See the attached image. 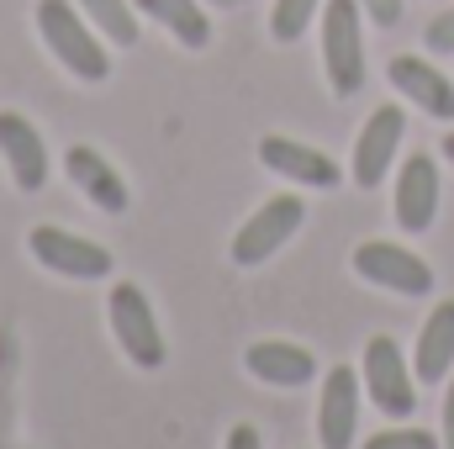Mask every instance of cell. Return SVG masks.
I'll return each instance as SVG.
<instances>
[{
  "instance_id": "6da1fadb",
  "label": "cell",
  "mask_w": 454,
  "mask_h": 449,
  "mask_svg": "<svg viewBox=\"0 0 454 449\" xmlns=\"http://www.w3.org/2000/svg\"><path fill=\"white\" fill-rule=\"evenodd\" d=\"M37 37L48 43V53L80 80V85H106L112 80V48L106 37L90 27V16L74 0H37Z\"/></svg>"
},
{
  "instance_id": "7a4b0ae2",
  "label": "cell",
  "mask_w": 454,
  "mask_h": 449,
  "mask_svg": "<svg viewBox=\"0 0 454 449\" xmlns=\"http://www.w3.org/2000/svg\"><path fill=\"white\" fill-rule=\"evenodd\" d=\"M348 270L396 302H434L439 296V270L402 238H359L348 254Z\"/></svg>"
},
{
  "instance_id": "3957f363",
  "label": "cell",
  "mask_w": 454,
  "mask_h": 449,
  "mask_svg": "<svg viewBox=\"0 0 454 449\" xmlns=\"http://www.w3.org/2000/svg\"><path fill=\"white\" fill-rule=\"evenodd\" d=\"M359 386H364V402L386 418V423H402V418H418V370H412V354L396 334H370L359 349Z\"/></svg>"
},
{
  "instance_id": "277c9868",
  "label": "cell",
  "mask_w": 454,
  "mask_h": 449,
  "mask_svg": "<svg viewBox=\"0 0 454 449\" xmlns=\"http://www.w3.org/2000/svg\"><path fill=\"white\" fill-rule=\"evenodd\" d=\"M317 48H323V80L333 101H354L370 80V53H364V11L359 0H323L317 16Z\"/></svg>"
},
{
  "instance_id": "5b68a950",
  "label": "cell",
  "mask_w": 454,
  "mask_h": 449,
  "mask_svg": "<svg viewBox=\"0 0 454 449\" xmlns=\"http://www.w3.org/2000/svg\"><path fill=\"white\" fill-rule=\"evenodd\" d=\"M106 328H112V343L121 349V359L132 370H164L169 338H164L153 296L137 280H112V291H106Z\"/></svg>"
},
{
  "instance_id": "8992f818",
  "label": "cell",
  "mask_w": 454,
  "mask_h": 449,
  "mask_svg": "<svg viewBox=\"0 0 454 449\" xmlns=\"http://www.w3.org/2000/svg\"><path fill=\"white\" fill-rule=\"evenodd\" d=\"M402 148H407V106L402 101H380L375 112L359 122L354 132V148H348V180L354 191H380L396 164H402Z\"/></svg>"
},
{
  "instance_id": "52a82bcc",
  "label": "cell",
  "mask_w": 454,
  "mask_h": 449,
  "mask_svg": "<svg viewBox=\"0 0 454 449\" xmlns=\"http://www.w3.org/2000/svg\"><path fill=\"white\" fill-rule=\"evenodd\" d=\"M307 227V201L286 185L280 196H270V201H259L243 223L232 227V243H227V259L238 264V270H259V264H270L296 232Z\"/></svg>"
},
{
  "instance_id": "ba28073f",
  "label": "cell",
  "mask_w": 454,
  "mask_h": 449,
  "mask_svg": "<svg viewBox=\"0 0 454 449\" xmlns=\"http://www.w3.org/2000/svg\"><path fill=\"white\" fill-rule=\"evenodd\" d=\"M444 212V159L439 154H402L396 175H391V223L407 238H423L439 227Z\"/></svg>"
},
{
  "instance_id": "9c48e42d",
  "label": "cell",
  "mask_w": 454,
  "mask_h": 449,
  "mask_svg": "<svg viewBox=\"0 0 454 449\" xmlns=\"http://www.w3.org/2000/svg\"><path fill=\"white\" fill-rule=\"evenodd\" d=\"M364 386H359V365H328L317 375V449H359V423H364Z\"/></svg>"
},
{
  "instance_id": "30bf717a",
  "label": "cell",
  "mask_w": 454,
  "mask_h": 449,
  "mask_svg": "<svg viewBox=\"0 0 454 449\" xmlns=\"http://www.w3.org/2000/svg\"><path fill=\"white\" fill-rule=\"evenodd\" d=\"M27 254L48 275H64V280H112L116 275V259L106 243H96L85 232H69V227H59V223L27 227Z\"/></svg>"
},
{
  "instance_id": "8fae6325",
  "label": "cell",
  "mask_w": 454,
  "mask_h": 449,
  "mask_svg": "<svg viewBox=\"0 0 454 449\" xmlns=\"http://www.w3.org/2000/svg\"><path fill=\"white\" fill-rule=\"evenodd\" d=\"M254 154H259V164H264L275 180H286L291 191H339L343 180H348V169H343L328 148H317V143H307V138H291V132H264Z\"/></svg>"
},
{
  "instance_id": "7c38bea8",
  "label": "cell",
  "mask_w": 454,
  "mask_h": 449,
  "mask_svg": "<svg viewBox=\"0 0 454 449\" xmlns=\"http://www.w3.org/2000/svg\"><path fill=\"white\" fill-rule=\"evenodd\" d=\"M386 85L396 91V101L407 112L454 127V75L434 53H396L386 64Z\"/></svg>"
},
{
  "instance_id": "4fadbf2b",
  "label": "cell",
  "mask_w": 454,
  "mask_h": 449,
  "mask_svg": "<svg viewBox=\"0 0 454 449\" xmlns=\"http://www.w3.org/2000/svg\"><path fill=\"white\" fill-rule=\"evenodd\" d=\"M64 180H69L96 212H106V217H121V212L132 207L127 175L112 164V154H101L96 143H69V148H64Z\"/></svg>"
},
{
  "instance_id": "5bb4252c",
  "label": "cell",
  "mask_w": 454,
  "mask_h": 449,
  "mask_svg": "<svg viewBox=\"0 0 454 449\" xmlns=\"http://www.w3.org/2000/svg\"><path fill=\"white\" fill-rule=\"evenodd\" d=\"M0 164H5L11 185L27 196H37L53 180V154H48V138L32 116L0 112Z\"/></svg>"
},
{
  "instance_id": "9a60e30c",
  "label": "cell",
  "mask_w": 454,
  "mask_h": 449,
  "mask_svg": "<svg viewBox=\"0 0 454 449\" xmlns=\"http://www.w3.org/2000/svg\"><path fill=\"white\" fill-rule=\"evenodd\" d=\"M243 370L270 391H301L323 375V359L296 338H254L243 349Z\"/></svg>"
},
{
  "instance_id": "2e32d148",
  "label": "cell",
  "mask_w": 454,
  "mask_h": 449,
  "mask_svg": "<svg viewBox=\"0 0 454 449\" xmlns=\"http://www.w3.org/2000/svg\"><path fill=\"white\" fill-rule=\"evenodd\" d=\"M407 354H412V370L423 386H444L454 375V296H434Z\"/></svg>"
},
{
  "instance_id": "e0dca14e",
  "label": "cell",
  "mask_w": 454,
  "mask_h": 449,
  "mask_svg": "<svg viewBox=\"0 0 454 449\" xmlns=\"http://www.w3.org/2000/svg\"><path fill=\"white\" fill-rule=\"evenodd\" d=\"M143 21L164 27L185 53H207L212 48V16H207V0H132Z\"/></svg>"
},
{
  "instance_id": "ac0fdd59",
  "label": "cell",
  "mask_w": 454,
  "mask_h": 449,
  "mask_svg": "<svg viewBox=\"0 0 454 449\" xmlns=\"http://www.w3.org/2000/svg\"><path fill=\"white\" fill-rule=\"evenodd\" d=\"M80 11L90 16V27L112 43V48H137L143 43V16L132 0H80Z\"/></svg>"
},
{
  "instance_id": "d6986e66",
  "label": "cell",
  "mask_w": 454,
  "mask_h": 449,
  "mask_svg": "<svg viewBox=\"0 0 454 449\" xmlns=\"http://www.w3.org/2000/svg\"><path fill=\"white\" fill-rule=\"evenodd\" d=\"M317 16H323V0H275L270 5V37L280 48H291V43H301L312 32Z\"/></svg>"
},
{
  "instance_id": "ffe728a7",
  "label": "cell",
  "mask_w": 454,
  "mask_h": 449,
  "mask_svg": "<svg viewBox=\"0 0 454 449\" xmlns=\"http://www.w3.org/2000/svg\"><path fill=\"white\" fill-rule=\"evenodd\" d=\"M359 449H439V429H423V423L402 418V423H386V429L364 434Z\"/></svg>"
},
{
  "instance_id": "44dd1931",
  "label": "cell",
  "mask_w": 454,
  "mask_h": 449,
  "mask_svg": "<svg viewBox=\"0 0 454 449\" xmlns=\"http://www.w3.org/2000/svg\"><path fill=\"white\" fill-rule=\"evenodd\" d=\"M423 53L454 59V5H444L439 16H428V27H423Z\"/></svg>"
},
{
  "instance_id": "7402d4cb",
  "label": "cell",
  "mask_w": 454,
  "mask_h": 449,
  "mask_svg": "<svg viewBox=\"0 0 454 449\" xmlns=\"http://www.w3.org/2000/svg\"><path fill=\"white\" fill-rule=\"evenodd\" d=\"M359 11H364L370 27H396L407 16V0H359Z\"/></svg>"
},
{
  "instance_id": "603a6c76",
  "label": "cell",
  "mask_w": 454,
  "mask_h": 449,
  "mask_svg": "<svg viewBox=\"0 0 454 449\" xmlns=\"http://www.w3.org/2000/svg\"><path fill=\"white\" fill-rule=\"evenodd\" d=\"M439 449H454V375L439 386Z\"/></svg>"
},
{
  "instance_id": "cb8c5ba5",
  "label": "cell",
  "mask_w": 454,
  "mask_h": 449,
  "mask_svg": "<svg viewBox=\"0 0 454 449\" xmlns=\"http://www.w3.org/2000/svg\"><path fill=\"white\" fill-rule=\"evenodd\" d=\"M223 449H264V434H259L254 423H232L227 439H223Z\"/></svg>"
},
{
  "instance_id": "d4e9b609",
  "label": "cell",
  "mask_w": 454,
  "mask_h": 449,
  "mask_svg": "<svg viewBox=\"0 0 454 449\" xmlns=\"http://www.w3.org/2000/svg\"><path fill=\"white\" fill-rule=\"evenodd\" d=\"M439 159H444V164H454V127H444V143H439Z\"/></svg>"
},
{
  "instance_id": "484cf974",
  "label": "cell",
  "mask_w": 454,
  "mask_h": 449,
  "mask_svg": "<svg viewBox=\"0 0 454 449\" xmlns=\"http://www.w3.org/2000/svg\"><path fill=\"white\" fill-rule=\"evenodd\" d=\"M207 5H223V11H238V5H248V0H207Z\"/></svg>"
}]
</instances>
